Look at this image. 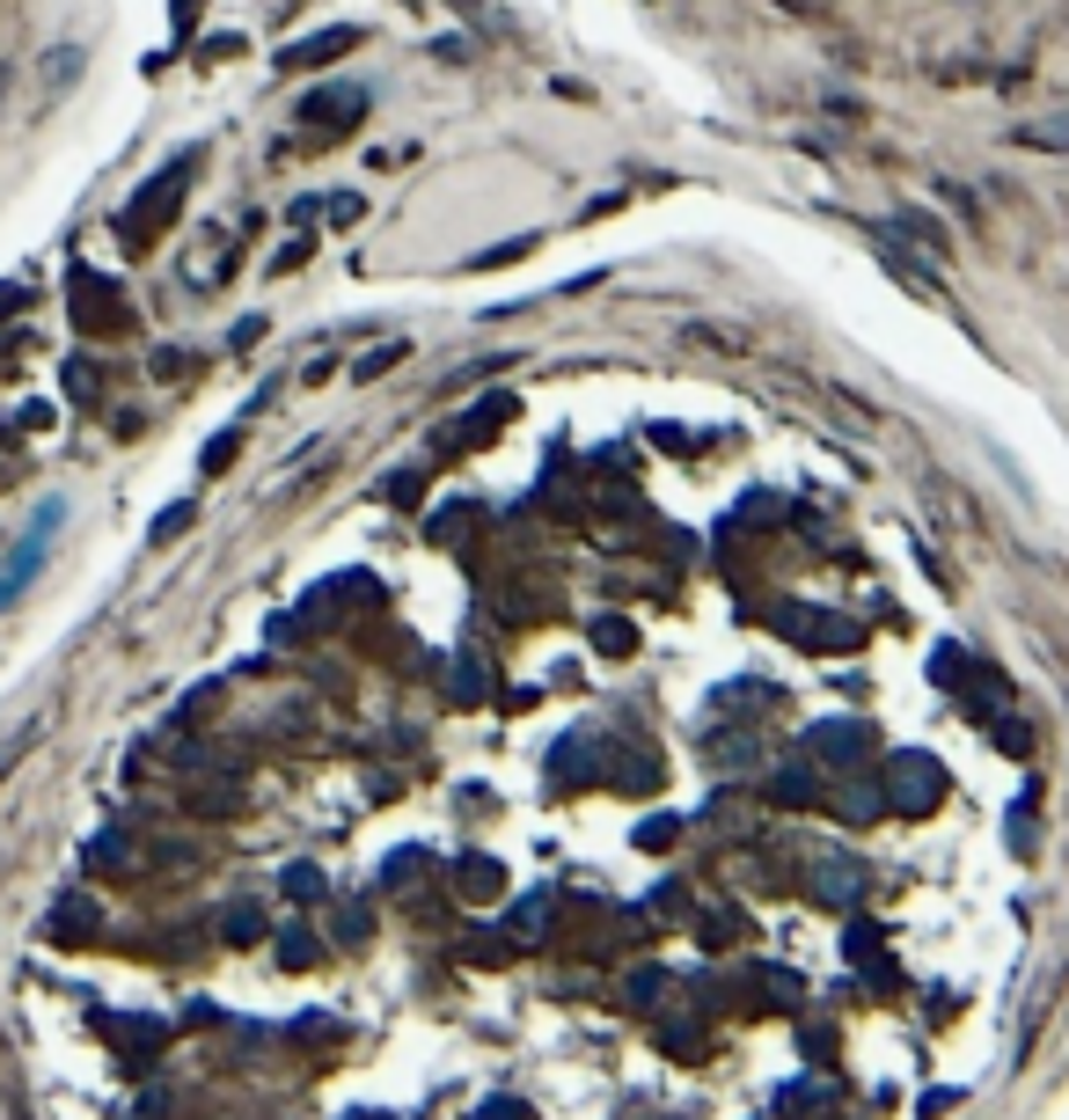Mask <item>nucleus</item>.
Returning <instances> with one entry per match:
<instances>
[{
	"mask_svg": "<svg viewBox=\"0 0 1069 1120\" xmlns=\"http://www.w3.org/2000/svg\"><path fill=\"white\" fill-rule=\"evenodd\" d=\"M257 930H264V923H257V909H235V915H227V938H235V945H249Z\"/></svg>",
	"mask_w": 1069,
	"mask_h": 1120,
	"instance_id": "6e6552de",
	"label": "nucleus"
},
{
	"mask_svg": "<svg viewBox=\"0 0 1069 1120\" xmlns=\"http://www.w3.org/2000/svg\"><path fill=\"white\" fill-rule=\"evenodd\" d=\"M52 528H60V498H52V506H37L30 528H23V543H15V557L0 564V608H8V601H15V594H23V586L37 578V564H44V543H52Z\"/></svg>",
	"mask_w": 1069,
	"mask_h": 1120,
	"instance_id": "f257e3e1",
	"label": "nucleus"
},
{
	"mask_svg": "<svg viewBox=\"0 0 1069 1120\" xmlns=\"http://www.w3.org/2000/svg\"><path fill=\"white\" fill-rule=\"evenodd\" d=\"M337 52H352V30H330V37H315V44H294L286 52V74H301V66H323V60H337Z\"/></svg>",
	"mask_w": 1069,
	"mask_h": 1120,
	"instance_id": "20e7f679",
	"label": "nucleus"
},
{
	"mask_svg": "<svg viewBox=\"0 0 1069 1120\" xmlns=\"http://www.w3.org/2000/svg\"><path fill=\"white\" fill-rule=\"evenodd\" d=\"M44 938H52V945H89L95 938V901L60 894V901H52V915H44Z\"/></svg>",
	"mask_w": 1069,
	"mask_h": 1120,
	"instance_id": "f03ea898",
	"label": "nucleus"
},
{
	"mask_svg": "<svg viewBox=\"0 0 1069 1120\" xmlns=\"http://www.w3.org/2000/svg\"><path fill=\"white\" fill-rule=\"evenodd\" d=\"M89 864H95V872H125V864H132L125 835H95V843H89Z\"/></svg>",
	"mask_w": 1069,
	"mask_h": 1120,
	"instance_id": "39448f33",
	"label": "nucleus"
},
{
	"mask_svg": "<svg viewBox=\"0 0 1069 1120\" xmlns=\"http://www.w3.org/2000/svg\"><path fill=\"white\" fill-rule=\"evenodd\" d=\"M74 308H81V323H89V330H103V323H118V286H95V278L89 272H74Z\"/></svg>",
	"mask_w": 1069,
	"mask_h": 1120,
	"instance_id": "7ed1b4c3",
	"label": "nucleus"
},
{
	"mask_svg": "<svg viewBox=\"0 0 1069 1120\" xmlns=\"http://www.w3.org/2000/svg\"><path fill=\"white\" fill-rule=\"evenodd\" d=\"M191 528V506H169V513L154 520V543H169V535H184Z\"/></svg>",
	"mask_w": 1069,
	"mask_h": 1120,
	"instance_id": "0eeeda50",
	"label": "nucleus"
},
{
	"mask_svg": "<svg viewBox=\"0 0 1069 1120\" xmlns=\"http://www.w3.org/2000/svg\"><path fill=\"white\" fill-rule=\"evenodd\" d=\"M235 447H243V440H235V432H220L213 447H206V469H227V461H235Z\"/></svg>",
	"mask_w": 1069,
	"mask_h": 1120,
	"instance_id": "1a4fd4ad",
	"label": "nucleus"
},
{
	"mask_svg": "<svg viewBox=\"0 0 1069 1120\" xmlns=\"http://www.w3.org/2000/svg\"><path fill=\"white\" fill-rule=\"evenodd\" d=\"M278 960H286V967H315V938H308V930H286V938H278Z\"/></svg>",
	"mask_w": 1069,
	"mask_h": 1120,
	"instance_id": "423d86ee",
	"label": "nucleus"
}]
</instances>
